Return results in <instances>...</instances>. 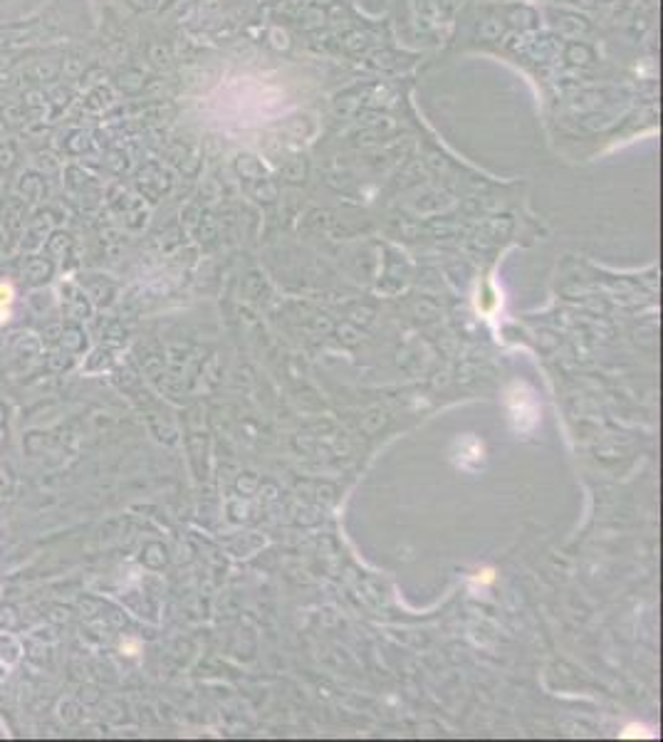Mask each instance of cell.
I'll list each match as a JSON object with an SVG mask.
<instances>
[{"label":"cell","mask_w":663,"mask_h":742,"mask_svg":"<svg viewBox=\"0 0 663 742\" xmlns=\"http://www.w3.org/2000/svg\"><path fill=\"white\" fill-rule=\"evenodd\" d=\"M549 22H552V27L559 32V35L564 37H584L589 35L591 30H594V25H591V20L587 15H582V13L577 11H564V8H559V11H549L547 13Z\"/></svg>","instance_id":"cell-1"},{"label":"cell","mask_w":663,"mask_h":742,"mask_svg":"<svg viewBox=\"0 0 663 742\" xmlns=\"http://www.w3.org/2000/svg\"><path fill=\"white\" fill-rule=\"evenodd\" d=\"M502 20H505V25L515 27V30L528 32L537 25V13L528 6H510L505 11V18H502Z\"/></svg>","instance_id":"cell-4"},{"label":"cell","mask_w":663,"mask_h":742,"mask_svg":"<svg viewBox=\"0 0 663 742\" xmlns=\"http://www.w3.org/2000/svg\"><path fill=\"white\" fill-rule=\"evenodd\" d=\"M319 25H324V11H319V8H309L302 18V27L312 30V27H319Z\"/></svg>","instance_id":"cell-12"},{"label":"cell","mask_w":663,"mask_h":742,"mask_svg":"<svg viewBox=\"0 0 663 742\" xmlns=\"http://www.w3.org/2000/svg\"><path fill=\"white\" fill-rule=\"evenodd\" d=\"M304 171H307V161H304V156H293L288 163V168H285V173H288L293 181H300V178L304 176Z\"/></svg>","instance_id":"cell-11"},{"label":"cell","mask_w":663,"mask_h":742,"mask_svg":"<svg viewBox=\"0 0 663 742\" xmlns=\"http://www.w3.org/2000/svg\"><path fill=\"white\" fill-rule=\"evenodd\" d=\"M371 45V35L366 30H349L344 37H342V48H344L347 55H364Z\"/></svg>","instance_id":"cell-5"},{"label":"cell","mask_w":663,"mask_h":742,"mask_svg":"<svg viewBox=\"0 0 663 742\" xmlns=\"http://www.w3.org/2000/svg\"><path fill=\"white\" fill-rule=\"evenodd\" d=\"M505 30H507L505 20H502V18H497V15H488V18H483V20L478 22V35H481L483 40H488V42L500 40V37L505 35Z\"/></svg>","instance_id":"cell-6"},{"label":"cell","mask_w":663,"mask_h":742,"mask_svg":"<svg viewBox=\"0 0 663 742\" xmlns=\"http://www.w3.org/2000/svg\"><path fill=\"white\" fill-rule=\"evenodd\" d=\"M267 37H270V45L277 50V53H288V50L293 48V40H290L288 30H282V27H272Z\"/></svg>","instance_id":"cell-10"},{"label":"cell","mask_w":663,"mask_h":742,"mask_svg":"<svg viewBox=\"0 0 663 742\" xmlns=\"http://www.w3.org/2000/svg\"><path fill=\"white\" fill-rule=\"evenodd\" d=\"M235 166H238V171H241L243 176H262V173H265L262 163L257 161L253 154H238V158H235Z\"/></svg>","instance_id":"cell-7"},{"label":"cell","mask_w":663,"mask_h":742,"mask_svg":"<svg viewBox=\"0 0 663 742\" xmlns=\"http://www.w3.org/2000/svg\"><path fill=\"white\" fill-rule=\"evenodd\" d=\"M559 3H575V0H559Z\"/></svg>","instance_id":"cell-14"},{"label":"cell","mask_w":663,"mask_h":742,"mask_svg":"<svg viewBox=\"0 0 663 742\" xmlns=\"http://www.w3.org/2000/svg\"><path fill=\"white\" fill-rule=\"evenodd\" d=\"M15 302V290L11 283H0V322L11 319V307Z\"/></svg>","instance_id":"cell-8"},{"label":"cell","mask_w":663,"mask_h":742,"mask_svg":"<svg viewBox=\"0 0 663 742\" xmlns=\"http://www.w3.org/2000/svg\"><path fill=\"white\" fill-rule=\"evenodd\" d=\"M562 60L575 69H589V67H594V62H596V53L589 42L572 40L562 48Z\"/></svg>","instance_id":"cell-3"},{"label":"cell","mask_w":663,"mask_h":742,"mask_svg":"<svg viewBox=\"0 0 663 742\" xmlns=\"http://www.w3.org/2000/svg\"><path fill=\"white\" fill-rule=\"evenodd\" d=\"M575 3H580V6H584V8H589V6H599L601 0H575Z\"/></svg>","instance_id":"cell-13"},{"label":"cell","mask_w":663,"mask_h":742,"mask_svg":"<svg viewBox=\"0 0 663 742\" xmlns=\"http://www.w3.org/2000/svg\"><path fill=\"white\" fill-rule=\"evenodd\" d=\"M366 89H369V84H364V87H351V89L340 92V95L335 97V102H332V109H335V114L337 116H356V114H361V109L366 107Z\"/></svg>","instance_id":"cell-2"},{"label":"cell","mask_w":663,"mask_h":742,"mask_svg":"<svg viewBox=\"0 0 663 742\" xmlns=\"http://www.w3.org/2000/svg\"><path fill=\"white\" fill-rule=\"evenodd\" d=\"M369 65L376 69H394L399 65V58L391 53V50H376V53L369 58Z\"/></svg>","instance_id":"cell-9"}]
</instances>
